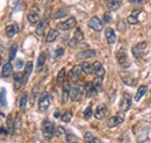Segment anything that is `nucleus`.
Segmentation results:
<instances>
[{"label":"nucleus","mask_w":151,"mask_h":143,"mask_svg":"<svg viewBox=\"0 0 151 143\" xmlns=\"http://www.w3.org/2000/svg\"><path fill=\"white\" fill-rule=\"evenodd\" d=\"M93 72H95V74H96V77H104V74H105V69H104V66H102V64L100 63V62H94L93 63Z\"/></svg>","instance_id":"20"},{"label":"nucleus","mask_w":151,"mask_h":143,"mask_svg":"<svg viewBox=\"0 0 151 143\" xmlns=\"http://www.w3.org/2000/svg\"><path fill=\"white\" fill-rule=\"evenodd\" d=\"M108 1H109V0H107V2H108Z\"/></svg>","instance_id":"51"},{"label":"nucleus","mask_w":151,"mask_h":143,"mask_svg":"<svg viewBox=\"0 0 151 143\" xmlns=\"http://www.w3.org/2000/svg\"><path fill=\"white\" fill-rule=\"evenodd\" d=\"M63 134H65V129L62 127V126H59V127H57L56 131H55V135H56L57 137H59V136H62Z\"/></svg>","instance_id":"42"},{"label":"nucleus","mask_w":151,"mask_h":143,"mask_svg":"<svg viewBox=\"0 0 151 143\" xmlns=\"http://www.w3.org/2000/svg\"><path fill=\"white\" fill-rule=\"evenodd\" d=\"M59 35V32L56 30V29H50L49 30V33H48V35L45 37V42L47 43H51V42H54V41H56V38L58 37Z\"/></svg>","instance_id":"23"},{"label":"nucleus","mask_w":151,"mask_h":143,"mask_svg":"<svg viewBox=\"0 0 151 143\" xmlns=\"http://www.w3.org/2000/svg\"><path fill=\"white\" fill-rule=\"evenodd\" d=\"M49 106H50V97L47 92H43L38 99V109L40 112H45Z\"/></svg>","instance_id":"4"},{"label":"nucleus","mask_w":151,"mask_h":143,"mask_svg":"<svg viewBox=\"0 0 151 143\" xmlns=\"http://www.w3.org/2000/svg\"><path fill=\"white\" fill-rule=\"evenodd\" d=\"M17 51H18V46L17 44H13L9 49V61H13L15 55H17Z\"/></svg>","instance_id":"37"},{"label":"nucleus","mask_w":151,"mask_h":143,"mask_svg":"<svg viewBox=\"0 0 151 143\" xmlns=\"http://www.w3.org/2000/svg\"><path fill=\"white\" fill-rule=\"evenodd\" d=\"M143 0H129L130 4H141Z\"/></svg>","instance_id":"48"},{"label":"nucleus","mask_w":151,"mask_h":143,"mask_svg":"<svg viewBox=\"0 0 151 143\" xmlns=\"http://www.w3.org/2000/svg\"><path fill=\"white\" fill-rule=\"evenodd\" d=\"M8 134V131L6 130V129H4V128H0V136H6Z\"/></svg>","instance_id":"46"},{"label":"nucleus","mask_w":151,"mask_h":143,"mask_svg":"<svg viewBox=\"0 0 151 143\" xmlns=\"http://www.w3.org/2000/svg\"><path fill=\"white\" fill-rule=\"evenodd\" d=\"M23 61L22 59H17V62H15V68L17 69H22V66H23Z\"/></svg>","instance_id":"44"},{"label":"nucleus","mask_w":151,"mask_h":143,"mask_svg":"<svg viewBox=\"0 0 151 143\" xmlns=\"http://www.w3.org/2000/svg\"><path fill=\"white\" fill-rule=\"evenodd\" d=\"M147 48H148V42L147 41H143V42H139V43L132 46V53L134 55V57L136 59H142L144 57V55L147 54Z\"/></svg>","instance_id":"1"},{"label":"nucleus","mask_w":151,"mask_h":143,"mask_svg":"<svg viewBox=\"0 0 151 143\" xmlns=\"http://www.w3.org/2000/svg\"><path fill=\"white\" fill-rule=\"evenodd\" d=\"M66 142L68 143H78V137L76 136L75 134H66Z\"/></svg>","instance_id":"38"},{"label":"nucleus","mask_w":151,"mask_h":143,"mask_svg":"<svg viewBox=\"0 0 151 143\" xmlns=\"http://www.w3.org/2000/svg\"><path fill=\"white\" fill-rule=\"evenodd\" d=\"M81 95H83V90H81L80 86L76 85V86H73V87H71L70 98H71L72 101H78V100H80Z\"/></svg>","instance_id":"12"},{"label":"nucleus","mask_w":151,"mask_h":143,"mask_svg":"<svg viewBox=\"0 0 151 143\" xmlns=\"http://www.w3.org/2000/svg\"><path fill=\"white\" fill-rule=\"evenodd\" d=\"M55 118H59V113H58V112L55 113Z\"/></svg>","instance_id":"49"},{"label":"nucleus","mask_w":151,"mask_h":143,"mask_svg":"<svg viewBox=\"0 0 151 143\" xmlns=\"http://www.w3.org/2000/svg\"><path fill=\"white\" fill-rule=\"evenodd\" d=\"M94 89L96 92H100L102 90V77H95L94 82H93Z\"/></svg>","instance_id":"33"},{"label":"nucleus","mask_w":151,"mask_h":143,"mask_svg":"<svg viewBox=\"0 0 151 143\" xmlns=\"http://www.w3.org/2000/svg\"><path fill=\"white\" fill-rule=\"evenodd\" d=\"M64 77H65V69H62V70L59 71V73H58V76H57V83H58L59 85H63V83L65 82Z\"/></svg>","instance_id":"35"},{"label":"nucleus","mask_w":151,"mask_h":143,"mask_svg":"<svg viewBox=\"0 0 151 143\" xmlns=\"http://www.w3.org/2000/svg\"><path fill=\"white\" fill-rule=\"evenodd\" d=\"M45 28H47V22H45L44 20H41V21H38L37 27H36V34H37L38 36L43 35V33H44Z\"/></svg>","instance_id":"28"},{"label":"nucleus","mask_w":151,"mask_h":143,"mask_svg":"<svg viewBox=\"0 0 151 143\" xmlns=\"http://www.w3.org/2000/svg\"><path fill=\"white\" fill-rule=\"evenodd\" d=\"M88 27L92 28L95 32H100V30L102 29L104 25H102V22L100 21V19L96 18V17H93V18L88 21Z\"/></svg>","instance_id":"14"},{"label":"nucleus","mask_w":151,"mask_h":143,"mask_svg":"<svg viewBox=\"0 0 151 143\" xmlns=\"http://www.w3.org/2000/svg\"><path fill=\"white\" fill-rule=\"evenodd\" d=\"M14 130H15L14 118H13V115H8L7 116V131H8V134H13Z\"/></svg>","instance_id":"25"},{"label":"nucleus","mask_w":151,"mask_h":143,"mask_svg":"<svg viewBox=\"0 0 151 143\" xmlns=\"http://www.w3.org/2000/svg\"><path fill=\"white\" fill-rule=\"evenodd\" d=\"M45 59H47V55L44 54V53H42V54L38 56L37 65H36V70H37V71H41V70H42V68H43V65H44V63H45Z\"/></svg>","instance_id":"30"},{"label":"nucleus","mask_w":151,"mask_h":143,"mask_svg":"<svg viewBox=\"0 0 151 143\" xmlns=\"http://www.w3.org/2000/svg\"><path fill=\"white\" fill-rule=\"evenodd\" d=\"M12 69H13L12 63H11V62H7V63L4 65V69H2V71H1V76H2L4 78H8V77L12 74Z\"/></svg>","instance_id":"24"},{"label":"nucleus","mask_w":151,"mask_h":143,"mask_svg":"<svg viewBox=\"0 0 151 143\" xmlns=\"http://www.w3.org/2000/svg\"><path fill=\"white\" fill-rule=\"evenodd\" d=\"M63 54H64V49H63V48H58V49L56 50V57L62 56Z\"/></svg>","instance_id":"45"},{"label":"nucleus","mask_w":151,"mask_h":143,"mask_svg":"<svg viewBox=\"0 0 151 143\" xmlns=\"http://www.w3.org/2000/svg\"><path fill=\"white\" fill-rule=\"evenodd\" d=\"M42 133L45 140H51L55 135V125L50 120H44L42 122Z\"/></svg>","instance_id":"2"},{"label":"nucleus","mask_w":151,"mask_h":143,"mask_svg":"<svg viewBox=\"0 0 151 143\" xmlns=\"http://www.w3.org/2000/svg\"><path fill=\"white\" fill-rule=\"evenodd\" d=\"M121 4H122V0H109L108 1V8L111 11H116L121 6Z\"/></svg>","instance_id":"31"},{"label":"nucleus","mask_w":151,"mask_h":143,"mask_svg":"<svg viewBox=\"0 0 151 143\" xmlns=\"http://www.w3.org/2000/svg\"><path fill=\"white\" fill-rule=\"evenodd\" d=\"M83 41H84V33H83L81 29L78 27V28L76 29L73 37H72L71 41H70V46H71V47H77V46H78L79 43H81Z\"/></svg>","instance_id":"7"},{"label":"nucleus","mask_w":151,"mask_h":143,"mask_svg":"<svg viewBox=\"0 0 151 143\" xmlns=\"http://www.w3.org/2000/svg\"><path fill=\"white\" fill-rule=\"evenodd\" d=\"M32 71H33V62L29 61V62H27L24 72L22 74V85H26L28 83V79H29V77L32 74Z\"/></svg>","instance_id":"10"},{"label":"nucleus","mask_w":151,"mask_h":143,"mask_svg":"<svg viewBox=\"0 0 151 143\" xmlns=\"http://www.w3.org/2000/svg\"><path fill=\"white\" fill-rule=\"evenodd\" d=\"M147 91H148V86L147 85H141L138 89H137V92H136V94H135V101H139L141 99H142V97L147 93Z\"/></svg>","instance_id":"21"},{"label":"nucleus","mask_w":151,"mask_h":143,"mask_svg":"<svg viewBox=\"0 0 151 143\" xmlns=\"http://www.w3.org/2000/svg\"><path fill=\"white\" fill-rule=\"evenodd\" d=\"M81 71H83V70H81V65H76V66H73V68L71 69L70 73H69L71 80L77 82V80L79 79V74H80V72Z\"/></svg>","instance_id":"18"},{"label":"nucleus","mask_w":151,"mask_h":143,"mask_svg":"<svg viewBox=\"0 0 151 143\" xmlns=\"http://www.w3.org/2000/svg\"><path fill=\"white\" fill-rule=\"evenodd\" d=\"M62 86H63V87H62V100H63V103L65 104V103H68V100H69V98H70L71 86H70V83H69L68 80H65Z\"/></svg>","instance_id":"9"},{"label":"nucleus","mask_w":151,"mask_h":143,"mask_svg":"<svg viewBox=\"0 0 151 143\" xmlns=\"http://www.w3.org/2000/svg\"><path fill=\"white\" fill-rule=\"evenodd\" d=\"M28 21L34 25V23H38L40 21V8L37 6H33L32 9L28 13Z\"/></svg>","instance_id":"6"},{"label":"nucleus","mask_w":151,"mask_h":143,"mask_svg":"<svg viewBox=\"0 0 151 143\" xmlns=\"http://www.w3.org/2000/svg\"><path fill=\"white\" fill-rule=\"evenodd\" d=\"M105 36H106V40L109 44H114L116 42V35H115V32L112 28H107L105 30Z\"/></svg>","instance_id":"17"},{"label":"nucleus","mask_w":151,"mask_h":143,"mask_svg":"<svg viewBox=\"0 0 151 143\" xmlns=\"http://www.w3.org/2000/svg\"><path fill=\"white\" fill-rule=\"evenodd\" d=\"M107 113H108L107 106L104 105V104H101V105H99V106L96 107V109H95L94 118L95 119H98V120H102V119L107 115Z\"/></svg>","instance_id":"11"},{"label":"nucleus","mask_w":151,"mask_h":143,"mask_svg":"<svg viewBox=\"0 0 151 143\" xmlns=\"http://www.w3.org/2000/svg\"><path fill=\"white\" fill-rule=\"evenodd\" d=\"M0 104L2 106H6L7 103H6V99H5V90H1L0 91Z\"/></svg>","instance_id":"41"},{"label":"nucleus","mask_w":151,"mask_h":143,"mask_svg":"<svg viewBox=\"0 0 151 143\" xmlns=\"http://www.w3.org/2000/svg\"><path fill=\"white\" fill-rule=\"evenodd\" d=\"M72 119V112L71 110H66L63 115H62V121L63 122H70Z\"/></svg>","instance_id":"34"},{"label":"nucleus","mask_w":151,"mask_h":143,"mask_svg":"<svg viewBox=\"0 0 151 143\" xmlns=\"http://www.w3.org/2000/svg\"><path fill=\"white\" fill-rule=\"evenodd\" d=\"M92 115H93V109H92V106H87V108H86V109H85V112H84V118H85L86 120H90Z\"/></svg>","instance_id":"39"},{"label":"nucleus","mask_w":151,"mask_h":143,"mask_svg":"<svg viewBox=\"0 0 151 143\" xmlns=\"http://www.w3.org/2000/svg\"><path fill=\"white\" fill-rule=\"evenodd\" d=\"M5 32H6V36L8 38H12V37H14V36L18 34L19 29H18V26L17 25H9V26L6 27V30Z\"/></svg>","instance_id":"19"},{"label":"nucleus","mask_w":151,"mask_h":143,"mask_svg":"<svg viewBox=\"0 0 151 143\" xmlns=\"http://www.w3.org/2000/svg\"><path fill=\"white\" fill-rule=\"evenodd\" d=\"M13 79H14V89H15V91H18L20 89V86L22 85V74L20 72L14 73Z\"/></svg>","instance_id":"26"},{"label":"nucleus","mask_w":151,"mask_h":143,"mask_svg":"<svg viewBox=\"0 0 151 143\" xmlns=\"http://www.w3.org/2000/svg\"><path fill=\"white\" fill-rule=\"evenodd\" d=\"M111 21H112L111 14H109V13H105V15H104V22L108 23V22H111Z\"/></svg>","instance_id":"43"},{"label":"nucleus","mask_w":151,"mask_h":143,"mask_svg":"<svg viewBox=\"0 0 151 143\" xmlns=\"http://www.w3.org/2000/svg\"><path fill=\"white\" fill-rule=\"evenodd\" d=\"M122 80L127 84V85H129V86H134L135 84H136V79L135 78H132V77H127V76H122Z\"/></svg>","instance_id":"36"},{"label":"nucleus","mask_w":151,"mask_h":143,"mask_svg":"<svg viewBox=\"0 0 151 143\" xmlns=\"http://www.w3.org/2000/svg\"><path fill=\"white\" fill-rule=\"evenodd\" d=\"M96 55V51L93 49H88V50H81L80 53L76 55V58L77 59H87V58H91V57H94Z\"/></svg>","instance_id":"15"},{"label":"nucleus","mask_w":151,"mask_h":143,"mask_svg":"<svg viewBox=\"0 0 151 143\" xmlns=\"http://www.w3.org/2000/svg\"><path fill=\"white\" fill-rule=\"evenodd\" d=\"M0 65H1V56H0Z\"/></svg>","instance_id":"50"},{"label":"nucleus","mask_w":151,"mask_h":143,"mask_svg":"<svg viewBox=\"0 0 151 143\" xmlns=\"http://www.w3.org/2000/svg\"><path fill=\"white\" fill-rule=\"evenodd\" d=\"M141 13H143L142 9H135V11H132V14L127 18V22L130 23V25H137L139 22V19L138 18H139Z\"/></svg>","instance_id":"13"},{"label":"nucleus","mask_w":151,"mask_h":143,"mask_svg":"<svg viewBox=\"0 0 151 143\" xmlns=\"http://www.w3.org/2000/svg\"><path fill=\"white\" fill-rule=\"evenodd\" d=\"M84 140H85L87 143H101L100 142V140H98L94 135H93L92 133H90V131L85 133V135H84Z\"/></svg>","instance_id":"27"},{"label":"nucleus","mask_w":151,"mask_h":143,"mask_svg":"<svg viewBox=\"0 0 151 143\" xmlns=\"http://www.w3.org/2000/svg\"><path fill=\"white\" fill-rule=\"evenodd\" d=\"M76 25H77V20H76V18L72 17V18H69L66 21L59 23L58 25V28L62 29V30H70L73 27H76Z\"/></svg>","instance_id":"8"},{"label":"nucleus","mask_w":151,"mask_h":143,"mask_svg":"<svg viewBox=\"0 0 151 143\" xmlns=\"http://www.w3.org/2000/svg\"><path fill=\"white\" fill-rule=\"evenodd\" d=\"M123 121H124V118L122 115H114L112 118H109V120L107 121V126L109 128H113V127L121 125Z\"/></svg>","instance_id":"16"},{"label":"nucleus","mask_w":151,"mask_h":143,"mask_svg":"<svg viewBox=\"0 0 151 143\" xmlns=\"http://www.w3.org/2000/svg\"><path fill=\"white\" fill-rule=\"evenodd\" d=\"M85 92H86L87 98H92L95 93H96V91L94 89V85H93L92 82H88V83L85 84Z\"/></svg>","instance_id":"22"},{"label":"nucleus","mask_w":151,"mask_h":143,"mask_svg":"<svg viewBox=\"0 0 151 143\" xmlns=\"http://www.w3.org/2000/svg\"><path fill=\"white\" fill-rule=\"evenodd\" d=\"M68 14V9L66 8H60L58 12H57V14L54 15V19H60L62 17H65Z\"/></svg>","instance_id":"40"},{"label":"nucleus","mask_w":151,"mask_h":143,"mask_svg":"<svg viewBox=\"0 0 151 143\" xmlns=\"http://www.w3.org/2000/svg\"><path fill=\"white\" fill-rule=\"evenodd\" d=\"M35 98H36V90H34V93H33V95H32V99H30V103H32V105L34 104V101H35Z\"/></svg>","instance_id":"47"},{"label":"nucleus","mask_w":151,"mask_h":143,"mask_svg":"<svg viewBox=\"0 0 151 143\" xmlns=\"http://www.w3.org/2000/svg\"><path fill=\"white\" fill-rule=\"evenodd\" d=\"M116 59H117V63L121 68L123 69H127L129 68L130 65V62H129V58H128V55L126 53V50L123 48H121L117 53H116Z\"/></svg>","instance_id":"3"},{"label":"nucleus","mask_w":151,"mask_h":143,"mask_svg":"<svg viewBox=\"0 0 151 143\" xmlns=\"http://www.w3.org/2000/svg\"><path fill=\"white\" fill-rule=\"evenodd\" d=\"M150 93H151V91H150Z\"/></svg>","instance_id":"52"},{"label":"nucleus","mask_w":151,"mask_h":143,"mask_svg":"<svg viewBox=\"0 0 151 143\" xmlns=\"http://www.w3.org/2000/svg\"><path fill=\"white\" fill-rule=\"evenodd\" d=\"M132 106V95L129 93H123L121 101H120V110L121 112H127Z\"/></svg>","instance_id":"5"},{"label":"nucleus","mask_w":151,"mask_h":143,"mask_svg":"<svg viewBox=\"0 0 151 143\" xmlns=\"http://www.w3.org/2000/svg\"><path fill=\"white\" fill-rule=\"evenodd\" d=\"M27 101H28V92H23L21 98H20V109L23 112L27 106Z\"/></svg>","instance_id":"29"},{"label":"nucleus","mask_w":151,"mask_h":143,"mask_svg":"<svg viewBox=\"0 0 151 143\" xmlns=\"http://www.w3.org/2000/svg\"><path fill=\"white\" fill-rule=\"evenodd\" d=\"M81 70L84 71V73H86V74H91L93 72V65L90 64V63H87V62H84L81 64Z\"/></svg>","instance_id":"32"}]
</instances>
